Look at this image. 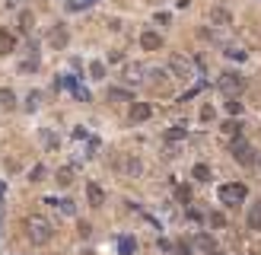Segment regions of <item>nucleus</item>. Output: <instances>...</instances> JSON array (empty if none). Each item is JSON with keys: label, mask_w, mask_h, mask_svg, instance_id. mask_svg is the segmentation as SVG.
I'll return each instance as SVG.
<instances>
[{"label": "nucleus", "mask_w": 261, "mask_h": 255, "mask_svg": "<svg viewBox=\"0 0 261 255\" xmlns=\"http://www.w3.org/2000/svg\"><path fill=\"white\" fill-rule=\"evenodd\" d=\"M207 223H210V226H223L226 217H223V214H210V217H207Z\"/></svg>", "instance_id": "nucleus-24"}, {"label": "nucleus", "mask_w": 261, "mask_h": 255, "mask_svg": "<svg viewBox=\"0 0 261 255\" xmlns=\"http://www.w3.org/2000/svg\"><path fill=\"white\" fill-rule=\"evenodd\" d=\"M220 90H223L226 96H239L242 90H246V77L226 70V74H220Z\"/></svg>", "instance_id": "nucleus-2"}, {"label": "nucleus", "mask_w": 261, "mask_h": 255, "mask_svg": "<svg viewBox=\"0 0 261 255\" xmlns=\"http://www.w3.org/2000/svg\"><path fill=\"white\" fill-rule=\"evenodd\" d=\"M108 96H112V99H130L124 90H108Z\"/></svg>", "instance_id": "nucleus-27"}, {"label": "nucleus", "mask_w": 261, "mask_h": 255, "mask_svg": "<svg viewBox=\"0 0 261 255\" xmlns=\"http://www.w3.org/2000/svg\"><path fill=\"white\" fill-rule=\"evenodd\" d=\"M86 198H90L92 207H102V204H106V191L96 185V182H90V185H86Z\"/></svg>", "instance_id": "nucleus-9"}, {"label": "nucleus", "mask_w": 261, "mask_h": 255, "mask_svg": "<svg viewBox=\"0 0 261 255\" xmlns=\"http://www.w3.org/2000/svg\"><path fill=\"white\" fill-rule=\"evenodd\" d=\"M160 45H162V39L156 32H144L140 35V48L144 51H160Z\"/></svg>", "instance_id": "nucleus-11"}, {"label": "nucleus", "mask_w": 261, "mask_h": 255, "mask_svg": "<svg viewBox=\"0 0 261 255\" xmlns=\"http://www.w3.org/2000/svg\"><path fill=\"white\" fill-rule=\"evenodd\" d=\"M210 23L214 26H230L232 16H230V10H223V7H214V10H210Z\"/></svg>", "instance_id": "nucleus-13"}, {"label": "nucleus", "mask_w": 261, "mask_h": 255, "mask_svg": "<svg viewBox=\"0 0 261 255\" xmlns=\"http://www.w3.org/2000/svg\"><path fill=\"white\" fill-rule=\"evenodd\" d=\"M42 175H45V166H36L32 169V182H42Z\"/></svg>", "instance_id": "nucleus-26"}, {"label": "nucleus", "mask_w": 261, "mask_h": 255, "mask_svg": "<svg viewBox=\"0 0 261 255\" xmlns=\"http://www.w3.org/2000/svg\"><path fill=\"white\" fill-rule=\"evenodd\" d=\"M169 70H172L176 77H182V80H191V61H188V58H182V55H172Z\"/></svg>", "instance_id": "nucleus-5"}, {"label": "nucleus", "mask_w": 261, "mask_h": 255, "mask_svg": "<svg viewBox=\"0 0 261 255\" xmlns=\"http://www.w3.org/2000/svg\"><path fill=\"white\" fill-rule=\"evenodd\" d=\"M0 102H4L6 109H16V93L13 90H0Z\"/></svg>", "instance_id": "nucleus-18"}, {"label": "nucleus", "mask_w": 261, "mask_h": 255, "mask_svg": "<svg viewBox=\"0 0 261 255\" xmlns=\"http://www.w3.org/2000/svg\"><path fill=\"white\" fill-rule=\"evenodd\" d=\"M198 245H201L207 255H220V249H216V242L210 239V236H198Z\"/></svg>", "instance_id": "nucleus-14"}, {"label": "nucleus", "mask_w": 261, "mask_h": 255, "mask_svg": "<svg viewBox=\"0 0 261 255\" xmlns=\"http://www.w3.org/2000/svg\"><path fill=\"white\" fill-rule=\"evenodd\" d=\"M150 115H153V109L146 102H134L130 105V121H146Z\"/></svg>", "instance_id": "nucleus-10"}, {"label": "nucleus", "mask_w": 261, "mask_h": 255, "mask_svg": "<svg viewBox=\"0 0 261 255\" xmlns=\"http://www.w3.org/2000/svg\"><path fill=\"white\" fill-rule=\"evenodd\" d=\"M246 195H248V188L239 185V182H232V185H223V188H220V201H223V204H239V201H246Z\"/></svg>", "instance_id": "nucleus-3"}, {"label": "nucleus", "mask_w": 261, "mask_h": 255, "mask_svg": "<svg viewBox=\"0 0 261 255\" xmlns=\"http://www.w3.org/2000/svg\"><path fill=\"white\" fill-rule=\"evenodd\" d=\"M248 226H252V230H261V204H252V210H248Z\"/></svg>", "instance_id": "nucleus-15"}, {"label": "nucleus", "mask_w": 261, "mask_h": 255, "mask_svg": "<svg viewBox=\"0 0 261 255\" xmlns=\"http://www.w3.org/2000/svg\"><path fill=\"white\" fill-rule=\"evenodd\" d=\"M118 166H121V172H128V175H140V160H137V156H118Z\"/></svg>", "instance_id": "nucleus-8"}, {"label": "nucleus", "mask_w": 261, "mask_h": 255, "mask_svg": "<svg viewBox=\"0 0 261 255\" xmlns=\"http://www.w3.org/2000/svg\"><path fill=\"white\" fill-rule=\"evenodd\" d=\"M176 255H191V245L188 242H178L176 245Z\"/></svg>", "instance_id": "nucleus-25"}, {"label": "nucleus", "mask_w": 261, "mask_h": 255, "mask_svg": "<svg viewBox=\"0 0 261 255\" xmlns=\"http://www.w3.org/2000/svg\"><path fill=\"white\" fill-rule=\"evenodd\" d=\"M67 42H70V35H67V29H64V26H54V29L48 32V45L54 48V51L67 48Z\"/></svg>", "instance_id": "nucleus-6"}, {"label": "nucleus", "mask_w": 261, "mask_h": 255, "mask_svg": "<svg viewBox=\"0 0 261 255\" xmlns=\"http://www.w3.org/2000/svg\"><path fill=\"white\" fill-rule=\"evenodd\" d=\"M20 26H22V29H26V32H29V29H32V26H36V16H32L29 10H22V13H20Z\"/></svg>", "instance_id": "nucleus-19"}, {"label": "nucleus", "mask_w": 261, "mask_h": 255, "mask_svg": "<svg viewBox=\"0 0 261 255\" xmlns=\"http://www.w3.org/2000/svg\"><path fill=\"white\" fill-rule=\"evenodd\" d=\"M191 175H194L198 182H207V179H210V166H207V163H198L194 169H191Z\"/></svg>", "instance_id": "nucleus-16"}, {"label": "nucleus", "mask_w": 261, "mask_h": 255, "mask_svg": "<svg viewBox=\"0 0 261 255\" xmlns=\"http://www.w3.org/2000/svg\"><path fill=\"white\" fill-rule=\"evenodd\" d=\"M54 182H58V188H70L74 185V166H60L54 172Z\"/></svg>", "instance_id": "nucleus-7"}, {"label": "nucleus", "mask_w": 261, "mask_h": 255, "mask_svg": "<svg viewBox=\"0 0 261 255\" xmlns=\"http://www.w3.org/2000/svg\"><path fill=\"white\" fill-rule=\"evenodd\" d=\"M226 112H230V115H239V112H242V102L236 99V96H232V99L226 102Z\"/></svg>", "instance_id": "nucleus-21"}, {"label": "nucleus", "mask_w": 261, "mask_h": 255, "mask_svg": "<svg viewBox=\"0 0 261 255\" xmlns=\"http://www.w3.org/2000/svg\"><path fill=\"white\" fill-rule=\"evenodd\" d=\"M48 204H54V207L60 204V210H64V214H74V210H76V207H74V201H48Z\"/></svg>", "instance_id": "nucleus-23"}, {"label": "nucleus", "mask_w": 261, "mask_h": 255, "mask_svg": "<svg viewBox=\"0 0 261 255\" xmlns=\"http://www.w3.org/2000/svg\"><path fill=\"white\" fill-rule=\"evenodd\" d=\"M26 102H29V109H36V105H38V93H29V99H26Z\"/></svg>", "instance_id": "nucleus-29"}, {"label": "nucleus", "mask_w": 261, "mask_h": 255, "mask_svg": "<svg viewBox=\"0 0 261 255\" xmlns=\"http://www.w3.org/2000/svg\"><path fill=\"white\" fill-rule=\"evenodd\" d=\"M118 249H121V255H134V249H137V242H134V239H128V236H124V239H121V242H118Z\"/></svg>", "instance_id": "nucleus-20"}, {"label": "nucleus", "mask_w": 261, "mask_h": 255, "mask_svg": "<svg viewBox=\"0 0 261 255\" xmlns=\"http://www.w3.org/2000/svg\"><path fill=\"white\" fill-rule=\"evenodd\" d=\"M90 77L92 80H106V64H102V61H92L90 64Z\"/></svg>", "instance_id": "nucleus-17"}, {"label": "nucleus", "mask_w": 261, "mask_h": 255, "mask_svg": "<svg viewBox=\"0 0 261 255\" xmlns=\"http://www.w3.org/2000/svg\"><path fill=\"white\" fill-rule=\"evenodd\" d=\"M252 153H255V150H252V147H248L242 137L232 140V156H236V160H239L242 166H252V163H255V156H252Z\"/></svg>", "instance_id": "nucleus-4"}, {"label": "nucleus", "mask_w": 261, "mask_h": 255, "mask_svg": "<svg viewBox=\"0 0 261 255\" xmlns=\"http://www.w3.org/2000/svg\"><path fill=\"white\" fill-rule=\"evenodd\" d=\"M239 121H226V125H223V131H226V134H230V137H239Z\"/></svg>", "instance_id": "nucleus-22"}, {"label": "nucleus", "mask_w": 261, "mask_h": 255, "mask_svg": "<svg viewBox=\"0 0 261 255\" xmlns=\"http://www.w3.org/2000/svg\"><path fill=\"white\" fill-rule=\"evenodd\" d=\"M13 48H16V35L6 32V29H0V55H10Z\"/></svg>", "instance_id": "nucleus-12"}, {"label": "nucleus", "mask_w": 261, "mask_h": 255, "mask_svg": "<svg viewBox=\"0 0 261 255\" xmlns=\"http://www.w3.org/2000/svg\"><path fill=\"white\" fill-rule=\"evenodd\" d=\"M26 236H29V242L32 245H45V242H51V236H54V230H51V223L45 220V217H29L26 220Z\"/></svg>", "instance_id": "nucleus-1"}, {"label": "nucleus", "mask_w": 261, "mask_h": 255, "mask_svg": "<svg viewBox=\"0 0 261 255\" xmlns=\"http://www.w3.org/2000/svg\"><path fill=\"white\" fill-rule=\"evenodd\" d=\"M258 163H261V160H258Z\"/></svg>", "instance_id": "nucleus-30"}, {"label": "nucleus", "mask_w": 261, "mask_h": 255, "mask_svg": "<svg viewBox=\"0 0 261 255\" xmlns=\"http://www.w3.org/2000/svg\"><path fill=\"white\" fill-rule=\"evenodd\" d=\"M166 137H169V140H178V137H185V131H182V128H172Z\"/></svg>", "instance_id": "nucleus-28"}]
</instances>
